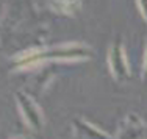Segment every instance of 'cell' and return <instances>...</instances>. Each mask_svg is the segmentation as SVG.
I'll use <instances>...</instances> for the list:
<instances>
[{"label": "cell", "instance_id": "cell-4", "mask_svg": "<svg viewBox=\"0 0 147 139\" xmlns=\"http://www.w3.org/2000/svg\"><path fill=\"white\" fill-rule=\"evenodd\" d=\"M136 5H138L139 9H141V14L144 16V19L147 20V2H138Z\"/></svg>", "mask_w": 147, "mask_h": 139}, {"label": "cell", "instance_id": "cell-1", "mask_svg": "<svg viewBox=\"0 0 147 139\" xmlns=\"http://www.w3.org/2000/svg\"><path fill=\"white\" fill-rule=\"evenodd\" d=\"M91 56V50L85 46H77V44H71L66 47H55L50 50H34L24 53L22 56H19V64L28 66L33 62L42 61V60H57V61H71V60H85V58Z\"/></svg>", "mask_w": 147, "mask_h": 139}, {"label": "cell", "instance_id": "cell-3", "mask_svg": "<svg viewBox=\"0 0 147 139\" xmlns=\"http://www.w3.org/2000/svg\"><path fill=\"white\" fill-rule=\"evenodd\" d=\"M17 100H19L20 109H22L25 119L28 120V125L34 130H39L42 127V117H41V109L36 106V103L22 92H17Z\"/></svg>", "mask_w": 147, "mask_h": 139}, {"label": "cell", "instance_id": "cell-5", "mask_svg": "<svg viewBox=\"0 0 147 139\" xmlns=\"http://www.w3.org/2000/svg\"><path fill=\"white\" fill-rule=\"evenodd\" d=\"M144 81H147V53H146V62H144Z\"/></svg>", "mask_w": 147, "mask_h": 139}, {"label": "cell", "instance_id": "cell-2", "mask_svg": "<svg viewBox=\"0 0 147 139\" xmlns=\"http://www.w3.org/2000/svg\"><path fill=\"white\" fill-rule=\"evenodd\" d=\"M110 67L113 75L119 80H125L130 77L128 74V66L125 61V55H124V48H122L121 38H117L116 42L111 46L110 50Z\"/></svg>", "mask_w": 147, "mask_h": 139}]
</instances>
